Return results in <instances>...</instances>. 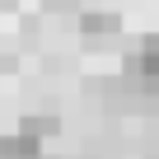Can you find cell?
I'll return each instance as SVG.
<instances>
[{
  "instance_id": "obj_1",
  "label": "cell",
  "mask_w": 159,
  "mask_h": 159,
  "mask_svg": "<svg viewBox=\"0 0 159 159\" xmlns=\"http://www.w3.org/2000/svg\"><path fill=\"white\" fill-rule=\"evenodd\" d=\"M0 159H42V136H33L24 126L5 131L0 136Z\"/></svg>"
},
{
  "instance_id": "obj_3",
  "label": "cell",
  "mask_w": 159,
  "mask_h": 159,
  "mask_svg": "<svg viewBox=\"0 0 159 159\" xmlns=\"http://www.w3.org/2000/svg\"><path fill=\"white\" fill-rule=\"evenodd\" d=\"M19 126H24V131H33V136H42V140H47L52 131H61V122H56L52 112H28V117H24Z\"/></svg>"
},
{
  "instance_id": "obj_2",
  "label": "cell",
  "mask_w": 159,
  "mask_h": 159,
  "mask_svg": "<svg viewBox=\"0 0 159 159\" xmlns=\"http://www.w3.org/2000/svg\"><path fill=\"white\" fill-rule=\"evenodd\" d=\"M117 28H122V19L112 10H84V14H80V33H84V38H112Z\"/></svg>"
}]
</instances>
